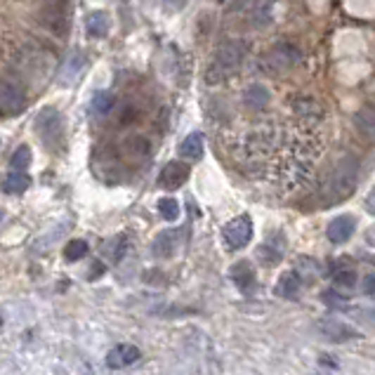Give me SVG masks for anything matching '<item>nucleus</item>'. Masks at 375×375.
<instances>
[{"instance_id": "obj_19", "label": "nucleus", "mask_w": 375, "mask_h": 375, "mask_svg": "<svg viewBox=\"0 0 375 375\" xmlns=\"http://www.w3.org/2000/svg\"><path fill=\"white\" fill-rule=\"evenodd\" d=\"M151 253L156 258H170L172 253H175V234L172 231L158 234L156 241H153V246H151Z\"/></svg>"}, {"instance_id": "obj_17", "label": "nucleus", "mask_w": 375, "mask_h": 375, "mask_svg": "<svg viewBox=\"0 0 375 375\" xmlns=\"http://www.w3.org/2000/svg\"><path fill=\"white\" fill-rule=\"evenodd\" d=\"M293 109H295L298 116H303V118H314V120L324 118V109H321V104L314 102L312 97H300L298 102H293Z\"/></svg>"}, {"instance_id": "obj_7", "label": "nucleus", "mask_w": 375, "mask_h": 375, "mask_svg": "<svg viewBox=\"0 0 375 375\" xmlns=\"http://www.w3.org/2000/svg\"><path fill=\"white\" fill-rule=\"evenodd\" d=\"M36 128L43 135L45 142L52 144V137L59 139V135H62V113L52 109V106H45L36 118Z\"/></svg>"}, {"instance_id": "obj_9", "label": "nucleus", "mask_w": 375, "mask_h": 375, "mask_svg": "<svg viewBox=\"0 0 375 375\" xmlns=\"http://www.w3.org/2000/svg\"><path fill=\"white\" fill-rule=\"evenodd\" d=\"M354 231H357V220H354L352 215H340V217L333 220L331 224H328L326 236H328L331 243L343 246L354 236Z\"/></svg>"}, {"instance_id": "obj_22", "label": "nucleus", "mask_w": 375, "mask_h": 375, "mask_svg": "<svg viewBox=\"0 0 375 375\" xmlns=\"http://www.w3.org/2000/svg\"><path fill=\"white\" fill-rule=\"evenodd\" d=\"M158 210H160V217L168 220V222H175V220L179 217V203L172 196L158 198Z\"/></svg>"}, {"instance_id": "obj_24", "label": "nucleus", "mask_w": 375, "mask_h": 375, "mask_svg": "<svg viewBox=\"0 0 375 375\" xmlns=\"http://www.w3.org/2000/svg\"><path fill=\"white\" fill-rule=\"evenodd\" d=\"M83 66H85V59L83 55H73L69 62H66V69H64V78H66V83H71V80H76V76L80 71H83Z\"/></svg>"}, {"instance_id": "obj_3", "label": "nucleus", "mask_w": 375, "mask_h": 375, "mask_svg": "<svg viewBox=\"0 0 375 375\" xmlns=\"http://www.w3.org/2000/svg\"><path fill=\"white\" fill-rule=\"evenodd\" d=\"M274 3L277 0H234L231 15L243 19L246 24L255 26H267L274 19Z\"/></svg>"}, {"instance_id": "obj_5", "label": "nucleus", "mask_w": 375, "mask_h": 375, "mask_svg": "<svg viewBox=\"0 0 375 375\" xmlns=\"http://www.w3.org/2000/svg\"><path fill=\"white\" fill-rule=\"evenodd\" d=\"M222 239L229 250H241L253 241V220L248 215H239L229 220L222 229Z\"/></svg>"}, {"instance_id": "obj_25", "label": "nucleus", "mask_w": 375, "mask_h": 375, "mask_svg": "<svg viewBox=\"0 0 375 375\" xmlns=\"http://www.w3.org/2000/svg\"><path fill=\"white\" fill-rule=\"evenodd\" d=\"M336 286L340 288V291H352L354 286H357V274H354L352 269H343L336 274Z\"/></svg>"}, {"instance_id": "obj_14", "label": "nucleus", "mask_w": 375, "mask_h": 375, "mask_svg": "<svg viewBox=\"0 0 375 375\" xmlns=\"http://www.w3.org/2000/svg\"><path fill=\"white\" fill-rule=\"evenodd\" d=\"M85 26H88V36L90 38H104L106 33H109L111 29V17L106 15V12H92V15H88V22H85Z\"/></svg>"}, {"instance_id": "obj_27", "label": "nucleus", "mask_w": 375, "mask_h": 375, "mask_svg": "<svg viewBox=\"0 0 375 375\" xmlns=\"http://www.w3.org/2000/svg\"><path fill=\"white\" fill-rule=\"evenodd\" d=\"M0 220H3V210H0Z\"/></svg>"}, {"instance_id": "obj_15", "label": "nucleus", "mask_w": 375, "mask_h": 375, "mask_svg": "<svg viewBox=\"0 0 375 375\" xmlns=\"http://www.w3.org/2000/svg\"><path fill=\"white\" fill-rule=\"evenodd\" d=\"M179 156L186 160H198L203 156V135H201V132H193V135L182 139V144H179Z\"/></svg>"}, {"instance_id": "obj_18", "label": "nucleus", "mask_w": 375, "mask_h": 375, "mask_svg": "<svg viewBox=\"0 0 375 375\" xmlns=\"http://www.w3.org/2000/svg\"><path fill=\"white\" fill-rule=\"evenodd\" d=\"M29 186H31V177L26 175L24 170L10 172V175L3 179V189L8 193H24Z\"/></svg>"}, {"instance_id": "obj_12", "label": "nucleus", "mask_w": 375, "mask_h": 375, "mask_svg": "<svg viewBox=\"0 0 375 375\" xmlns=\"http://www.w3.org/2000/svg\"><path fill=\"white\" fill-rule=\"evenodd\" d=\"M231 281L239 286V291L248 293L253 286H255V269H253L250 262H246V260H241V262H236L231 267Z\"/></svg>"}, {"instance_id": "obj_16", "label": "nucleus", "mask_w": 375, "mask_h": 375, "mask_svg": "<svg viewBox=\"0 0 375 375\" xmlns=\"http://www.w3.org/2000/svg\"><path fill=\"white\" fill-rule=\"evenodd\" d=\"M267 102H269V90L265 88V85H260V83H253V85H248L246 88V104H248V109H265Z\"/></svg>"}, {"instance_id": "obj_21", "label": "nucleus", "mask_w": 375, "mask_h": 375, "mask_svg": "<svg viewBox=\"0 0 375 375\" xmlns=\"http://www.w3.org/2000/svg\"><path fill=\"white\" fill-rule=\"evenodd\" d=\"M88 241H83V239H76V241H71L69 246L64 248V258L69 260V262H78V260H83L85 255H88Z\"/></svg>"}, {"instance_id": "obj_6", "label": "nucleus", "mask_w": 375, "mask_h": 375, "mask_svg": "<svg viewBox=\"0 0 375 375\" xmlns=\"http://www.w3.org/2000/svg\"><path fill=\"white\" fill-rule=\"evenodd\" d=\"M24 109H26V92L22 85L12 83V80L0 85V113L10 118V116H17Z\"/></svg>"}, {"instance_id": "obj_20", "label": "nucleus", "mask_w": 375, "mask_h": 375, "mask_svg": "<svg viewBox=\"0 0 375 375\" xmlns=\"http://www.w3.org/2000/svg\"><path fill=\"white\" fill-rule=\"evenodd\" d=\"M113 104H116V97H113L109 90H99L95 92V97H92L90 109L95 116H106V113L113 109Z\"/></svg>"}, {"instance_id": "obj_8", "label": "nucleus", "mask_w": 375, "mask_h": 375, "mask_svg": "<svg viewBox=\"0 0 375 375\" xmlns=\"http://www.w3.org/2000/svg\"><path fill=\"white\" fill-rule=\"evenodd\" d=\"M319 328L324 331V336L328 340H333V343H350V340H357L361 336V333L354 331L350 324H345V321H340V319H333V317L321 319Z\"/></svg>"}, {"instance_id": "obj_4", "label": "nucleus", "mask_w": 375, "mask_h": 375, "mask_svg": "<svg viewBox=\"0 0 375 375\" xmlns=\"http://www.w3.org/2000/svg\"><path fill=\"white\" fill-rule=\"evenodd\" d=\"M300 62H303V52L291 43H277L265 55V69L274 73V76L293 71Z\"/></svg>"}, {"instance_id": "obj_11", "label": "nucleus", "mask_w": 375, "mask_h": 375, "mask_svg": "<svg viewBox=\"0 0 375 375\" xmlns=\"http://www.w3.org/2000/svg\"><path fill=\"white\" fill-rule=\"evenodd\" d=\"M142 352L135 345H116L113 350L106 354V366L109 368H128L132 364H137Z\"/></svg>"}, {"instance_id": "obj_10", "label": "nucleus", "mask_w": 375, "mask_h": 375, "mask_svg": "<svg viewBox=\"0 0 375 375\" xmlns=\"http://www.w3.org/2000/svg\"><path fill=\"white\" fill-rule=\"evenodd\" d=\"M186 179H189V165L172 160V163H168L163 170H160L158 184L163 186V189H179Z\"/></svg>"}, {"instance_id": "obj_2", "label": "nucleus", "mask_w": 375, "mask_h": 375, "mask_svg": "<svg viewBox=\"0 0 375 375\" xmlns=\"http://www.w3.org/2000/svg\"><path fill=\"white\" fill-rule=\"evenodd\" d=\"M243 59H246V45L241 40H224V43L217 45L215 55H212V62L205 71V80L210 85L222 83V80L234 76L241 69Z\"/></svg>"}, {"instance_id": "obj_1", "label": "nucleus", "mask_w": 375, "mask_h": 375, "mask_svg": "<svg viewBox=\"0 0 375 375\" xmlns=\"http://www.w3.org/2000/svg\"><path fill=\"white\" fill-rule=\"evenodd\" d=\"M359 172H361V163L357 156L347 153L338 160V165L333 168L331 177H328L326 184V203H338V201L350 198L354 189H357L359 182Z\"/></svg>"}, {"instance_id": "obj_23", "label": "nucleus", "mask_w": 375, "mask_h": 375, "mask_svg": "<svg viewBox=\"0 0 375 375\" xmlns=\"http://www.w3.org/2000/svg\"><path fill=\"white\" fill-rule=\"evenodd\" d=\"M10 165L15 170H26L31 165V146H17L15 153H12V158H10Z\"/></svg>"}, {"instance_id": "obj_13", "label": "nucleus", "mask_w": 375, "mask_h": 375, "mask_svg": "<svg viewBox=\"0 0 375 375\" xmlns=\"http://www.w3.org/2000/svg\"><path fill=\"white\" fill-rule=\"evenodd\" d=\"M300 291H303V279H300L298 272H286L284 277L279 279L277 293H279L281 298L295 300V298L300 295Z\"/></svg>"}, {"instance_id": "obj_28", "label": "nucleus", "mask_w": 375, "mask_h": 375, "mask_svg": "<svg viewBox=\"0 0 375 375\" xmlns=\"http://www.w3.org/2000/svg\"><path fill=\"white\" fill-rule=\"evenodd\" d=\"M55 3H64V0H55Z\"/></svg>"}, {"instance_id": "obj_26", "label": "nucleus", "mask_w": 375, "mask_h": 375, "mask_svg": "<svg viewBox=\"0 0 375 375\" xmlns=\"http://www.w3.org/2000/svg\"><path fill=\"white\" fill-rule=\"evenodd\" d=\"M364 293L366 295H373V274H368L364 279Z\"/></svg>"}]
</instances>
